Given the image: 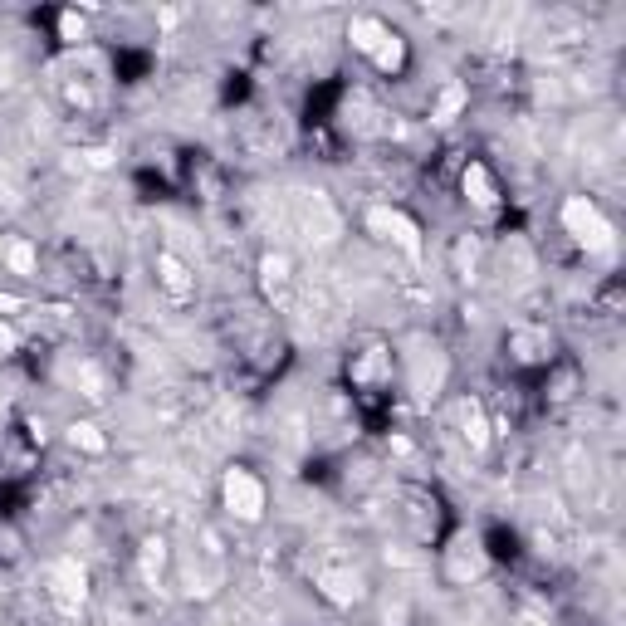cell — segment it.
I'll return each instance as SVG.
<instances>
[{
	"label": "cell",
	"instance_id": "1",
	"mask_svg": "<svg viewBox=\"0 0 626 626\" xmlns=\"http://www.w3.org/2000/svg\"><path fill=\"white\" fill-rule=\"evenodd\" d=\"M563 225H568V235L578 240L582 250H592V255H607L612 240H617V235H612V221H607L587 196H573V201L563 206Z\"/></svg>",
	"mask_w": 626,
	"mask_h": 626
},
{
	"label": "cell",
	"instance_id": "2",
	"mask_svg": "<svg viewBox=\"0 0 626 626\" xmlns=\"http://www.w3.org/2000/svg\"><path fill=\"white\" fill-rule=\"evenodd\" d=\"M353 45L377 64V69H402V59H406V49H402V35H392L382 20H372V15H358L353 20Z\"/></svg>",
	"mask_w": 626,
	"mask_h": 626
},
{
	"label": "cell",
	"instance_id": "3",
	"mask_svg": "<svg viewBox=\"0 0 626 626\" xmlns=\"http://www.w3.org/2000/svg\"><path fill=\"white\" fill-rule=\"evenodd\" d=\"M225 509L245 524H255L265 514V485L250 475V470H230L225 475Z\"/></svg>",
	"mask_w": 626,
	"mask_h": 626
},
{
	"label": "cell",
	"instance_id": "4",
	"mask_svg": "<svg viewBox=\"0 0 626 626\" xmlns=\"http://www.w3.org/2000/svg\"><path fill=\"white\" fill-rule=\"evenodd\" d=\"M367 225H372L382 240H392L397 250H406L411 260L421 255V230H416V221H411V216L392 211V206H372V211H367Z\"/></svg>",
	"mask_w": 626,
	"mask_h": 626
},
{
	"label": "cell",
	"instance_id": "5",
	"mask_svg": "<svg viewBox=\"0 0 626 626\" xmlns=\"http://www.w3.org/2000/svg\"><path fill=\"white\" fill-rule=\"evenodd\" d=\"M49 587H54V597H59L64 612H79L84 597H89V578H84V568H79L74 558H59V563L49 568Z\"/></svg>",
	"mask_w": 626,
	"mask_h": 626
},
{
	"label": "cell",
	"instance_id": "6",
	"mask_svg": "<svg viewBox=\"0 0 626 626\" xmlns=\"http://www.w3.org/2000/svg\"><path fill=\"white\" fill-rule=\"evenodd\" d=\"M441 377H446V358L436 348H421L411 358V392H416V402H431L441 392Z\"/></svg>",
	"mask_w": 626,
	"mask_h": 626
},
{
	"label": "cell",
	"instance_id": "7",
	"mask_svg": "<svg viewBox=\"0 0 626 626\" xmlns=\"http://www.w3.org/2000/svg\"><path fill=\"white\" fill-rule=\"evenodd\" d=\"M480 573H485L480 538H475V534H460V538H455V553H450V578L465 582V578H480Z\"/></svg>",
	"mask_w": 626,
	"mask_h": 626
},
{
	"label": "cell",
	"instance_id": "8",
	"mask_svg": "<svg viewBox=\"0 0 626 626\" xmlns=\"http://www.w3.org/2000/svg\"><path fill=\"white\" fill-rule=\"evenodd\" d=\"M318 587H323L338 607H353V602H362V578H358V573H333V568H323V573H318Z\"/></svg>",
	"mask_w": 626,
	"mask_h": 626
},
{
	"label": "cell",
	"instance_id": "9",
	"mask_svg": "<svg viewBox=\"0 0 626 626\" xmlns=\"http://www.w3.org/2000/svg\"><path fill=\"white\" fill-rule=\"evenodd\" d=\"M157 279H162V289H167L172 299H191V289H196L191 269L181 265L177 255H162V260H157Z\"/></svg>",
	"mask_w": 626,
	"mask_h": 626
},
{
	"label": "cell",
	"instance_id": "10",
	"mask_svg": "<svg viewBox=\"0 0 626 626\" xmlns=\"http://www.w3.org/2000/svg\"><path fill=\"white\" fill-rule=\"evenodd\" d=\"M460 436L470 441V450L490 446V421H485V411H480L475 397H470V402H460Z\"/></svg>",
	"mask_w": 626,
	"mask_h": 626
},
{
	"label": "cell",
	"instance_id": "11",
	"mask_svg": "<svg viewBox=\"0 0 626 626\" xmlns=\"http://www.w3.org/2000/svg\"><path fill=\"white\" fill-rule=\"evenodd\" d=\"M460 186H465V196H470L475 206H485V211H490L494 201H499V196H494V181H490V172H485L480 162H470V167H465V177H460Z\"/></svg>",
	"mask_w": 626,
	"mask_h": 626
},
{
	"label": "cell",
	"instance_id": "12",
	"mask_svg": "<svg viewBox=\"0 0 626 626\" xmlns=\"http://www.w3.org/2000/svg\"><path fill=\"white\" fill-rule=\"evenodd\" d=\"M260 284H265L269 299L284 294V289H289V260H284V255H265V260H260Z\"/></svg>",
	"mask_w": 626,
	"mask_h": 626
},
{
	"label": "cell",
	"instance_id": "13",
	"mask_svg": "<svg viewBox=\"0 0 626 626\" xmlns=\"http://www.w3.org/2000/svg\"><path fill=\"white\" fill-rule=\"evenodd\" d=\"M460 108H465V89H460V84H450V89H441V98H436V113H431V118H436V123H450Z\"/></svg>",
	"mask_w": 626,
	"mask_h": 626
},
{
	"label": "cell",
	"instance_id": "14",
	"mask_svg": "<svg viewBox=\"0 0 626 626\" xmlns=\"http://www.w3.org/2000/svg\"><path fill=\"white\" fill-rule=\"evenodd\" d=\"M69 441H74L79 450H93V455L108 446V441H103V431H98V426H89V421H74V426H69Z\"/></svg>",
	"mask_w": 626,
	"mask_h": 626
},
{
	"label": "cell",
	"instance_id": "15",
	"mask_svg": "<svg viewBox=\"0 0 626 626\" xmlns=\"http://www.w3.org/2000/svg\"><path fill=\"white\" fill-rule=\"evenodd\" d=\"M162 563H167V543H162V538H147V548H142V573H147V578H157V573H162Z\"/></svg>",
	"mask_w": 626,
	"mask_h": 626
},
{
	"label": "cell",
	"instance_id": "16",
	"mask_svg": "<svg viewBox=\"0 0 626 626\" xmlns=\"http://www.w3.org/2000/svg\"><path fill=\"white\" fill-rule=\"evenodd\" d=\"M5 265L15 269V274H35V250H30L25 240H15V245L5 250Z\"/></svg>",
	"mask_w": 626,
	"mask_h": 626
},
{
	"label": "cell",
	"instance_id": "17",
	"mask_svg": "<svg viewBox=\"0 0 626 626\" xmlns=\"http://www.w3.org/2000/svg\"><path fill=\"white\" fill-rule=\"evenodd\" d=\"M59 35H64V40H79V35H84V20H79V15H64V20H59Z\"/></svg>",
	"mask_w": 626,
	"mask_h": 626
},
{
	"label": "cell",
	"instance_id": "18",
	"mask_svg": "<svg viewBox=\"0 0 626 626\" xmlns=\"http://www.w3.org/2000/svg\"><path fill=\"white\" fill-rule=\"evenodd\" d=\"M10 348H15V333H10V328H5V323H0V358H5V353H10Z\"/></svg>",
	"mask_w": 626,
	"mask_h": 626
},
{
	"label": "cell",
	"instance_id": "19",
	"mask_svg": "<svg viewBox=\"0 0 626 626\" xmlns=\"http://www.w3.org/2000/svg\"><path fill=\"white\" fill-rule=\"evenodd\" d=\"M524 626H543V622H524Z\"/></svg>",
	"mask_w": 626,
	"mask_h": 626
}]
</instances>
